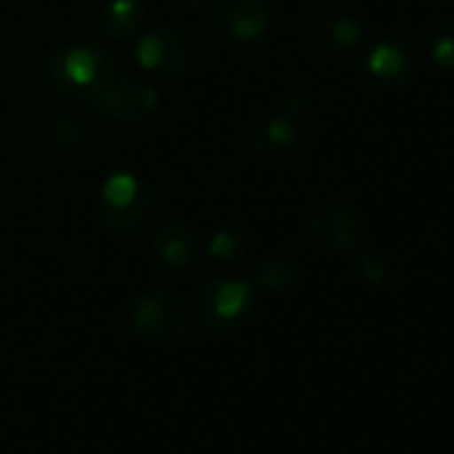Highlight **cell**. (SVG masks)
I'll return each instance as SVG.
<instances>
[{
	"instance_id": "1",
	"label": "cell",
	"mask_w": 454,
	"mask_h": 454,
	"mask_svg": "<svg viewBox=\"0 0 454 454\" xmlns=\"http://www.w3.org/2000/svg\"><path fill=\"white\" fill-rule=\"evenodd\" d=\"M118 73L115 57L97 46V43H73L62 46L49 59V78L51 86L81 102H91Z\"/></svg>"
},
{
	"instance_id": "2",
	"label": "cell",
	"mask_w": 454,
	"mask_h": 454,
	"mask_svg": "<svg viewBox=\"0 0 454 454\" xmlns=\"http://www.w3.org/2000/svg\"><path fill=\"white\" fill-rule=\"evenodd\" d=\"M254 310L252 284L231 276L208 278L198 294V316L211 332H233L249 321Z\"/></svg>"
},
{
	"instance_id": "3",
	"label": "cell",
	"mask_w": 454,
	"mask_h": 454,
	"mask_svg": "<svg viewBox=\"0 0 454 454\" xmlns=\"http://www.w3.org/2000/svg\"><path fill=\"white\" fill-rule=\"evenodd\" d=\"M305 231L310 241L326 252H350L364 236V219L356 206L340 198H324L308 208Z\"/></svg>"
},
{
	"instance_id": "4",
	"label": "cell",
	"mask_w": 454,
	"mask_h": 454,
	"mask_svg": "<svg viewBox=\"0 0 454 454\" xmlns=\"http://www.w3.org/2000/svg\"><path fill=\"white\" fill-rule=\"evenodd\" d=\"M150 214V192L134 174H113L99 195L102 224L115 236L137 233Z\"/></svg>"
},
{
	"instance_id": "5",
	"label": "cell",
	"mask_w": 454,
	"mask_h": 454,
	"mask_svg": "<svg viewBox=\"0 0 454 454\" xmlns=\"http://www.w3.org/2000/svg\"><path fill=\"white\" fill-rule=\"evenodd\" d=\"M89 105L105 121H113L121 126H139L155 113L158 97L147 83L118 70L115 78Z\"/></svg>"
},
{
	"instance_id": "6",
	"label": "cell",
	"mask_w": 454,
	"mask_h": 454,
	"mask_svg": "<svg viewBox=\"0 0 454 454\" xmlns=\"http://www.w3.org/2000/svg\"><path fill=\"white\" fill-rule=\"evenodd\" d=\"M129 318H131V329L153 345L176 342L179 337H184L187 324H190V316L182 300L171 294H160V292L139 297Z\"/></svg>"
},
{
	"instance_id": "7",
	"label": "cell",
	"mask_w": 454,
	"mask_h": 454,
	"mask_svg": "<svg viewBox=\"0 0 454 454\" xmlns=\"http://www.w3.org/2000/svg\"><path fill=\"white\" fill-rule=\"evenodd\" d=\"M137 59L142 67L163 78H176L195 65V43L184 30L163 25L142 38L137 46Z\"/></svg>"
},
{
	"instance_id": "8",
	"label": "cell",
	"mask_w": 454,
	"mask_h": 454,
	"mask_svg": "<svg viewBox=\"0 0 454 454\" xmlns=\"http://www.w3.org/2000/svg\"><path fill=\"white\" fill-rule=\"evenodd\" d=\"M273 12L268 0H219L211 27L219 38L231 43H252L270 27Z\"/></svg>"
},
{
	"instance_id": "9",
	"label": "cell",
	"mask_w": 454,
	"mask_h": 454,
	"mask_svg": "<svg viewBox=\"0 0 454 454\" xmlns=\"http://www.w3.org/2000/svg\"><path fill=\"white\" fill-rule=\"evenodd\" d=\"M150 249L163 268L184 270L192 265V260L198 254V236L187 222L168 216V219H160L155 224Z\"/></svg>"
},
{
	"instance_id": "10",
	"label": "cell",
	"mask_w": 454,
	"mask_h": 454,
	"mask_svg": "<svg viewBox=\"0 0 454 454\" xmlns=\"http://www.w3.org/2000/svg\"><path fill=\"white\" fill-rule=\"evenodd\" d=\"M369 75L382 86H403L411 75V57L401 43H380L366 59Z\"/></svg>"
},
{
	"instance_id": "11",
	"label": "cell",
	"mask_w": 454,
	"mask_h": 454,
	"mask_svg": "<svg viewBox=\"0 0 454 454\" xmlns=\"http://www.w3.org/2000/svg\"><path fill=\"white\" fill-rule=\"evenodd\" d=\"M145 25V6L139 0H107L102 9V30L113 41L134 38Z\"/></svg>"
},
{
	"instance_id": "12",
	"label": "cell",
	"mask_w": 454,
	"mask_h": 454,
	"mask_svg": "<svg viewBox=\"0 0 454 454\" xmlns=\"http://www.w3.org/2000/svg\"><path fill=\"white\" fill-rule=\"evenodd\" d=\"M38 131H43V137L59 147H73L83 134L78 118L67 107L54 105V102H46L43 107H38Z\"/></svg>"
},
{
	"instance_id": "13",
	"label": "cell",
	"mask_w": 454,
	"mask_h": 454,
	"mask_svg": "<svg viewBox=\"0 0 454 454\" xmlns=\"http://www.w3.org/2000/svg\"><path fill=\"white\" fill-rule=\"evenodd\" d=\"M297 137V129L294 123L286 118V115H278V118H268L262 121L254 134H252V147L257 155H278L284 153Z\"/></svg>"
},
{
	"instance_id": "14",
	"label": "cell",
	"mask_w": 454,
	"mask_h": 454,
	"mask_svg": "<svg viewBox=\"0 0 454 454\" xmlns=\"http://www.w3.org/2000/svg\"><path fill=\"white\" fill-rule=\"evenodd\" d=\"M257 286L268 294H281L286 289H292L300 278V268L286 260V257H268L260 268H257Z\"/></svg>"
},
{
	"instance_id": "15",
	"label": "cell",
	"mask_w": 454,
	"mask_h": 454,
	"mask_svg": "<svg viewBox=\"0 0 454 454\" xmlns=\"http://www.w3.org/2000/svg\"><path fill=\"white\" fill-rule=\"evenodd\" d=\"M318 38L329 49H334V51H348V49H353L361 41V25L353 17L334 14V17H329V20L321 22Z\"/></svg>"
},
{
	"instance_id": "16",
	"label": "cell",
	"mask_w": 454,
	"mask_h": 454,
	"mask_svg": "<svg viewBox=\"0 0 454 454\" xmlns=\"http://www.w3.org/2000/svg\"><path fill=\"white\" fill-rule=\"evenodd\" d=\"M247 249H249V236L244 227H224V231L214 233V239L208 244L211 257L224 260V262L239 260L241 254H247Z\"/></svg>"
},
{
	"instance_id": "17",
	"label": "cell",
	"mask_w": 454,
	"mask_h": 454,
	"mask_svg": "<svg viewBox=\"0 0 454 454\" xmlns=\"http://www.w3.org/2000/svg\"><path fill=\"white\" fill-rule=\"evenodd\" d=\"M430 57L441 70L454 73V20H443L435 27L430 41Z\"/></svg>"
},
{
	"instance_id": "18",
	"label": "cell",
	"mask_w": 454,
	"mask_h": 454,
	"mask_svg": "<svg viewBox=\"0 0 454 454\" xmlns=\"http://www.w3.org/2000/svg\"><path fill=\"white\" fill-rule=\"evenodd\" d=\"M356 268H358V276H361L369 286H382L385 278H387L385 262H382L377 254H361Z\"/></svg>"
},
{
	"instance_id": "19",
	"label": "cell",
	"mask_w": 454,
	"mask_h": 454,
	"mask_svg": "<svg viewBox=\"0 0 454 454\" xmlns=\"http://www.w3.org/2000/svg\"><path fill=\"white\" fill-rule=\"evenodd\" d=\"M182 4H184V6H203L206 0H182Z\"/></svg>"
}]
</instances>
